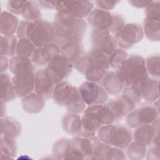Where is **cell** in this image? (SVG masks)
<instances>
[{"label": "cell", "mask_w": 160, "mask_h": 160, "mask_svg": "<svg viewBox=\"0 0 160 160\" xmlns=\"http://www.w3.org/2000/svg\"><path fill=\"white\" fill-rule=\"evenodd\" d=\"M52 24L54 42L59 47L68 42H81L86 33V21L72 16L56 12Z\"/></svg>", "instance_id": "1"}, {"label": "cell", "mask_w": 160, "mask_h": 160, "mask_svg": "<svg viewBox=\"0 0 160 160\" xmlns=\"http://www.w3.org/2000/svg\"><path fill=\"white\" fill-rule=\"evenodd\" d=\"M74 67L88 81L96 82H101L110 68L108 56L94 48L84 53Z\"/></svg>", "instance_id": "2"}, {"label": "cell", "mask_w": 160, "mask_h": 160, "mask_svg": "<svg viewBox=\"0 0 160 160\" xmlns=\"http://www.w3.org/2000/svg\"><path fill=\"white\" fill-rule=\"evenodd\" d=\"M81 119L82 130L79 136L85 138L95 136L102 126L116 121L112 112L106 103L88 106Z\"/></svg>", "instance_id": "3"}, {"label": "cell", "mask_w": 160, "mask_h": 160, "mask_svg": "<svg viewBox=\"0 0 160 160\" xmlns=\"http://www.w3.org/2000/svg\"><path fill=\"white\" fill-rule=\"evenodd\" d=\"M16 35L18 39L28 38L36 48L54 42L55 39L52 24L42 19L20 21Z\"/></svg>", "instance_id": "4"}, {"label": "cell", "mask_w": 160, "mask_h": 160, "mask_svg": "<svg viewBox=\"0 0 160 160\" xmlns=\"http://www.w3.org/2000/svg\"><path fill=\"white\" fill-rule=\"evenodd\" d=\"M52 98L56 104L66 107L71 113L79 114L86 108L79 89L65 81L56 84Z\"/></svg>", "instance_id": "5"}, {"label": "cell", "mask_w": 160, "mask_h": 160, "mask_svg": "<svg viewBox=\"0 0 160 160\" xmlns=\"http://www.w3.org/2000/svg\"><path fill=\"white\" fill-rule=\"evenodd\" d=\"M115 72L124 86L138 85L149 78L145 59L138 54L129 55Z\"/></svg>", "instance_id": "6"}, {"label": "cell", "mask_w": 160, "mask_h": 160, "mask_svg": "<svg viewBox=\"0 0 160 160\" xmlns=\"http://www.w3.org/2000/svg\"><path fill=\"white\" fill-rule=\"evenodd\" d=\"M88 24L93 29L106 31L115 34L126 23L122 16L99 8H94L87 17Z\"/></svg>", "instance_id": "7"}, {"label": "cell", "mask_w": 160, "mask_h": 160, "mask_svg": "<svg viewBox=\"0 0 160 160\" xmlns=\"http://www.w3.org/2000/svg\"><path fill=\"white\" fill-rule=\"evenodd\" d=\"M97 134L104 143L122 149H126L132 141L131 130L122 124L112 123L103 126L98 131Z\"/></svg>", "instance_id": "8"}, {"label": "cell", "mask_w": 160, "mask_h": 160, "mask_svg": "<svg viewBox=\"0 0 160 160\" xmlns=\"http://www.w3.org/2000/svg\"><path fill=\"white\" fill-rule=\"evenodd\" d=\"M146 17L143 23L144 34L150 41L160 39V2L151 1L145 8Z\"/></svg>", "instance_id": "9"}, {"label": "cell", "mask_w": 160, "mask_h": 160, "mask_svg": "<svg viewBox=\"0 0 160 160\" xmlns=\"http://www.w3.org/2000/svg\"><path fill=\"white\" fill-rule=\"evenodd\" d=\"M142 26L138 23H126L115 34L118 46L128 49L140 42L144 38Z\"/></svg>", "instance_id": "10"}, {"label": "cell", "mask_w": 160, "mask_h": 160, "mask_svg": "<svg viewBox=\"0 0 160 160\" xmlns=\"http://www.w3.org/2000/svg\"><path fill=\"white\" fill-rule=\"evenodd\" d=\"M158 118V109L148 104L133 109L125 118V122L129 128H136L141 125L152 124Z\"/></svg>", "instance_id": "11"}, {"label": "cell", "mask_w": 160, "mask_h": 160, "mask_svg": "<svg viewBox=\"0 0 160 160\" xmlns=\"http://www.w3.org/2000/svg\"><path fill=\"white\" fill-rule=\"evenodd\" d=\"M94 3L90 1H56L55 10L61 14L84 19L94 9Z\"/></svg>", "instance_id": "12"}, {"label": "cell", "mask_w": 160, "mask_h": 160, "mask_svg": "<svg viewBox=\"0 0 160 160\" xmlns=\"http://www.w3.org/2000/svg\"><path fill=\"white\" fill-rule=\"evenodd\" d=\"M78 89L87 106L104 104L108 100V93L98 82L87 81L82 83Z\"/></svg>", "instance_id": "13"}, {"label": "cell", "mask_w": 160, "mask_h": 160, "mask_svg": "<svg viewBox=\"0 0 160 160\" xmlns=\"http://www.w3.org/2000/svg\"><path fill=\"white\" fill-rule=\"evenodd\" d=\"M98 136L85 138L76 136L71 139L72 149L68 159H92Z\"/></svg>", "instance_id": "14"}, {"label": "cell", "mask_w": 160, "mask_h": 160, "mask_svg": "<svg viewBox=\"0 0 160 160\" xmlns=\"http://www.w3.org/2000/svg\"><path fill=\"white\" fill-rule=\"evenodd\" d=\"M92 48L109 56L118 48L114 35L109 31L92 29L90 36Z\"/></svg>", "instance_id": "15"}, {"label": "cell", "mask_w": 160, "mask_h": 160, "mask_svg": "<svg viewBox=\"0 0 160 160\" xmlns=\"http://www.w3.org/2000/svg\"><path fill=\"white\" fill-rule=\"evenodd\" d=\"M74 66L60 54L55 57L45 68L55 84L64 81L72 72Z\"/></svg>", "instance_id": "16"}, {"label": "cell", "mask_w": 160, "mask_h": 160, "mask_svg": "<svg viewBox=\"0 0 160 160\" xmlns=\"http://www.w3.org/2000/svg\"><path fill=\"white\" fill-rule=\"evenodd\" d=\"M55 86V82L45 68L36 72L34 92L44 99L48 100L52 97Z\"/></svg>", "instance_id": "17"}, {"label": "cell", "mask_w": 160, "mask_h": 160, "mask_svg": "<svg viewBox=\"0 0 160 160\" xmlns=\"http://www.w3.org/2000/svg\"><path fill=\"white\" fill-rule=\"evenodd\" d=\"M59 54H60V47L54 42H52L36 48L30 59L35 66L44 67Z\"/></svg>", "instance_id": "18"}, {"label": "cell", "mask_w": 160, "mask_h": 160, "mask_svg": "<svg viewBox=\"0 0 160 160\" xmlns=\"http://www.w3.org/2000/svg\"><path fill=\"white\" fill-rule=\"evenodd\" d=\"M105 103L112 112L116 121L125 118L137 106L132 100L123 94Z\"/></svg>", "instance_id": "19"}, {"label": "cell", "mask_w": 160, "mask_h": 160, "mask_svg": "<svg viewBox=\"0 0 160 160\" xmlns=\"http://www.w3.org/2000/svg\"><path fill=\"white\" fill-rule=\"evenodd\" d=\"M159 119H157L152 124H144L134 128L132 132L133 141L146 147L150 146L154 136L159 134Z\"/></svg>", "instance_id": "20"}, {"label": "cell", "mask_w": 160, "mask_h": 160, "mask_svg": "<svg viewBox=\"0 0 160 160\" xmlns=\"http://www.w3.org/2000/svg\"><path fill=\"white\" fill-rule=\"evenodd\" d=\"M9 69L14 76L36 74L35 65L29 58L15 55L9 60Z\"/></svg>", "instance_id": "21"}, {"label": "cell", "mask_w": 160, "mask_h": 160, "mask_svg": "<svg viewBox=\"0 0 160 160\" xmlns=\"http://www.w3.org/2000/svg\"><path fill=\"white\" fill-rule=\"evenodd\" d=\"M35 74L27 76H13L12 81L17 97L23 98L33 92Z\"/></svg>", "instance_id": "22"}, {"label": "cell", "mask_w": 160, "mask_h": 160, "mask_svg": "<svg viewBox=\"0 0 160 160\" xmlns=\"http://www.w3.org/2000/svg\"><path fill=\"white\" fill-rule=\"evenodd\" d=\"M138 86L140 90L142 100L148 103H152L159 99V79L149 77Z\"/></svg>", "instance_id": "23"}, {"label": "cell", "mask_w": 160, "mask_h": 160, "mask_svg": "<svg viewBox=\"0 0 160 160\" xmlns=\"http://www.w3.org/2000/svg\"><path fill=\"white\" fill-rule=\"evenodd\" d=\"M84 54V48L81 42H68L60 46V55L73 66Z\"/></svg>", "instance_id": "24"}, {"label": "cell", "mask_w": 160, "mask_h": 160, "mask_svg": "<svg viewBox=\"0 0 160 160\" xmlns=\"http://www.w3.org/2000/svg\"><path fill=\"white\" fill-rule=\"evenodd\" d=\"M101 85L110 95H118L122 92L124 86L114 71H108L101 81Z\"/></svg>", "instance_id": "25"}, {"label": "cell", "mask_w": 160, "mask_h": 160, "mask_svg": "<svg viewBox=\"0 0 160 160\" xmlns=\"http://www.w3.org/2000/svg\"><path fill=\"white\" fill-rule=\"evenodd\" d=\"M19 24V19L16 16L8 11H4L1 12L0 18V32L1 35H14L17 32Z\"/></svg>", "instance_id": "26"}, {"label": "cell", "mask_w": 160, "mask_h": 160, "mask_svg": "<svg viewBox=\"0 0 160 160\" xmlns=\"http://www.w3.org/2000/svg\"><path fill=\"white\" fill-rule=\"evenodd\" d=\"M45 101L35 92H32L22 98V109L29 114H38L44 109Z\"/></svg>", "instance_id": "27"}, {"label": "cell", "mask_w": 160, "mask_h": 160, "mask_svg": "<svg viewBox=\"0 0 160 160\" xmlns=\"http://www.w3.org/2000/svg\"><path fill=\"white\" fill-rule=\"evenodd\" d=\"M62 127L67 133L79 136L82 130L81 117L78 114L69 112L62 119Z\"/></svg>", "instance_id": "28"}, {"label": "cell", "mask_w": 160, "mask_h": 160, "mask_svg": "<svg viewBox=\"0 0 160 160\" xmlns=\"http://www.w3.org/2000/svg\"><path fill=\"white\" fill-rule=\"evenodd\" d=\"M21 125L12 117L1 118V136L15 139L21 132Z\"/></svg>", "instance_id": "29"}, {"label": "cell", "mask_w": 160, "mask_h": 160, "mask_svg": "<svg viewBox=\"0 0 160 160\" xmlns=\"http://www.w3.org/2000/svg\"><path fill=\"white\" fill-rule=\"evenodd\" d=\"M1 101L8 103L14 101L17 97L13 86L12 78L7 73L0 75Z\"/></svg>", "instance_id": "30"}, {"label": "cell", "mask_w": 160, "mask_h": 160, "mask_svg": "<svg viewBox=\"0 0 160 160\" xmlns=\"http://www.w3.org/2000/svg\"><path fill=\"white\" fill-rule=\"evenodd\" d=\"M71 149V139L61 138L54 142L52 146V154L56 159H68Z\"/></svg>", "instance_id": "31"}, {"label": "cell", "mask_w": 160, "mask_h": 160, "mask_svg": "<svg viewBox=\"0 0 160 160\" xmlns=\"http://www.w3.org/2000/svg\"><path fill=\"white\" fill-rule=\"evenodd\" d=\"M18 38L15 35L1 36V56L13 57L16 55Z\"/></svg>", "instance_id": "32"}, {"label": "cell", "mask_w": 160, "mask_h": 160, "mask_svg": "<svg viewBox=\"0 0 160 160\" xmlns=\"http://www.w3.org/2000/svg\"><path fill=\"white\" fill-rule=\"evenodd\" d=\"M1 158L14 159L17 153V145L14 139L1 136Z\"/></svg>", "instance_id": "33"}, {"label": "cell", "mask_w": 160, "mask_h": 160, "mask_svg": "<svg viewBox=\"0 0 160 160\" xmlns=\"http://www.w3.org/2000/svg\"><path fill=\"white\" fill-rule=\"evenodd\" d=\"M21 15L24 20L28 21L41 19V12L37 1H27L22 9Z\"/></svg>", "instance_id": "34"}, {"label": "cell", "mask_w": 160, "mask_h": 160, "mask_svg": "<svg viewBox=\"0 0 160 160\" xmlns=\"http://www.w3.org/2000/svg\"><path fill=\"white\" fill-rule=\"evenodd\" d=\"M126 148V155L131 160H141L146 155V146L134 141H132Z\"/></svg>", "instance_id": "35"}, {"label": "cell", "mask_w": 160, "mask_h": 160, "mask_svg": "<svg viewBox=\"0 0 160 160\" xmlns=\"http://www.w3.org/2000/svg\"><path fill=\"white\" fill-rule=\"evenodd\" d=\"M146 68L150 78L159 79L160 76V58L158 54L148 56L145 59Z\"/></svg>", "instance_id": "36"}, {"label": "cell", "mask_w": 160, "mask_h": 160, "mask_svg": "<svg viewBox=\"0 0 160 160\" xmlns=\"http://www.w3.org/2000/svg\"><path fill=\"white\" fill-rule=\"evenodd\" d=\"M128 52L121 48H117L108 56V61L110 68L116 71L119 69L128 58Z\"/></svg>", "instance_id": "37"}, {"label": "cell", "mask_w": 160, "mask_h": 160, "mask_svg": "<svg viewBox=\"0 0 160 160\" xmlns=\"http://www.w3.org/2000/svg\"><path fill=\"white\" fill-rule=\"evenodd\" d=\"M36 47L28 38H22L18 39L16 47V55L31 58Z\"/></svg>", "instance_id": "38"}, {"label": "cell", "mask_w": 160, "mask_h": 160, "mask_svg": "<svg viewBox=\"0 0 160 160\" xmlns=\"http://www.w3.org/2000/svg\"><path fill=\"white\" fill-rule=\"evenodd\" d=\"M126 154L122 149L109 146L107 149L104 159H125Z\"/></svg>", "instance_id": "39"}, {"label": "cell", "mask_w": 160, "mask_h": 160, "mask_svg": "<svg viewBox=\"0 0 160 160\" xmlns=\"http://www.w3.org/2000/svg\"><path fill=\"white\" fill-rule=\"evenodd\" d=\"M27 1L9 0L7 2V9L10 13L18 16L21 14L22 9Z\"/></svg>", "instance_id": "40"}, {"label": "cell", "mask_w": 160, "mask_h": 160, "mask_svg": "<svg viewBox=\"0 0 160 160\" xmlns=\"http://www.w3.org/2000/svg\"><path fill=\"white\" fill-rule=\"evenodd\" d=\"M120 2V1H105V0H98L95 1L94 3L97 6L98 8L110 11L113 9Z\"/></svg>", "instance_id": "41"}, {"label": "cell", "mask_w": 160, "mask_h": 160, "mask_svg": "<svg viewBox=\"0 0 160 160\" xmlns=\"http://www.w3.org/2000/svg\"><path fill=\"white\" fill-rule=\"evenodd\" d=\"M146 158L148 159H159V145L151 144V146L146 151Z\"/></svg>", "instance_id": "42"}, {"label": "cell", "mask_w": 160, "mask_h": 160, "mask_svg": "<svg viewBox=\"0 0 160 160\" xmlns=\"http://www.w3.org/2000/svg\"><path fill=\"white\" fill-rule=\"evenodd\" d=\"M39 8L45 9H55L56 1H37Z\"/></svg>", "instance_id": "43"}, {"label": "cell", "mask_w": 160, "mask_h": 160, "mask_svg": "<svg viewBox=\"0 0 160 160\" xmlns=\"http://www.w3.org/2000/svg\"><path fill=\"white\" fill-rule=\"evenodd\" d=\"M128 2L132 6L136 8H146L151 2L147 1H129Z\"/></svg>", "instance_id": "44"}, {"label": "cell", "mask_w": 160, "mask_h": 160, "mask_svg": "<svg viewBox=\"0 0 160 160\" xmlns=\"http://www.w3.org/2000/svg\"><path fill=\"white\" fill-rule=\"evenodd\" d=\"M9 66V61L7 57L1 56L0 58V71L1 73H4Z\"/></svg>", "instance_id": "45"}, {"label": "cell", "mask_w": 160, "mask_h": 160, "mask_svg": "<svg viewBox=\"0 0 160 160\" xmlns=\"http://www.w3.org/2000/svg\"><path fill=\"white\" fill-rule=\"evenodd\" d=\"M6 103L1 101V118L5 117L6 114Z\"/></svg>", "instance_id": "46"}]
</instances>
